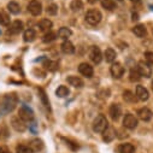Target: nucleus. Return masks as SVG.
I'll list each match as a JSON object with an SVG mask.
<instances>
[{"instance_id": "79ce46f5", "label": "nucleus", "mask_w": 153, "mask_h": 153, "mask_svg": "<svg viewBox=\"0 0 153 153\" xmlns=\"http://www.w3.org/2000/svg\"><path fill=\"white\" fill-rule=\"evenodd\" d=\"M152 91H153V81H152Z\"/></svg>"}, {"instance_id": "423d86ee", "label": "nucleus", "mask_w": 153, "mask_h": 153, "mask_svg": "<svg viewBox=\"0 0 153 153\" xmlns=\"http://www.w3.org/2000/svg\"><path fill=\"white\" fill-rule=\"evenodd\" d=\"M110 72L114 79H121L123 76V74H124V66L118 62H116V63L113 62L111 68H110Z\"/></svg>"}, {"instance_id": "72a5a7b5", "label": "nucleus", "mask_w": 153, "mask_h": 153, "mask_svg": "<svg viewBox=\"0 0 153 153\" xmlns=\"http://www.w3.org/2000/svg\"><path fill=\"white\" fill-rule=\"evenodd\" d=\"M16 152L17 153H33L29 146H25V145H18L16 147Z\"/></svg>"}, {"instance_id": "58836bf2", "label": "nucleus", "mask_w": 153, "mask_h": 153, "mask_svg": "<svg viewBox=\"0 0 153 153\" xmlns=\"http://www.w3.org/2000/svg\"><path fill=\"white\" fill-rule=\"evenodd\" d=\"M87 1L89 3V4H95V3H98L99 0H87Z\"/></svg>"}, {"instance_id": "37998d69", "label": "nucleus", "mask_w": 153, "mask_h": 153, "mask_svg": "<svg viewBox=\"0 0 153 153\" xmlns=\"http://www.w3.org/2000/svg\"><path fill=\"white\" fill-rule=\"evenodd\" d=\"M117 1H123V0H117Z\"/></svg>"}, {"instance_id": "cd10ccee", "label": "nucleus", "mask_w": 153, "mask_h": 153, "mask_svg": "<svg viewBox=\"0 0 153 153\" xmlns=\"http://www.w3.org/2000/svg\"><path fill=\"white\" fill-rule=\"evenodd\" d=\"M70 9H71V11H74V12L81 11V10L83 9V3L81 1V0H72V1L70 3Z\"/></svg>"}, {"instance_id": "bb28decb", "label": "nucleus", "mask_w": 153, "mask_h": 153, "mask_svg": "<svg viewBox=\"0 0 153 153\" xmlns=\"http://www.w3.org/2000/svg\"><path fill=\"white\" fill-rule=\"evenodd\" d=\"M7 10H9L12 15H18V13L21 12V6H19V4L16 3V1H10V3L7 4Z\"/></svg>"}, {"instance_id": "a878e982", "label": "nucleus", "mask_w": 153, "mask_h": 153, "mask_svg": "<svg viewBox=\"0 0 153 153\" xmlns=\"http://www.w3.org/2000/svg\"><path fill=\"white\" fill-rule=\"evenodd\" d=\"M101 6L107 11L116 10V1L114 0H101Z\"/></svg>"}, {"instance_id": "f257e3e1", "label": "nucleus", "mask_w": 153, "mask_h": 153, "mask_svg": "<svg viewBox=\"0 0 153 153\" xmlns=\"http://www.w3.org/2000/svg\"><path fill=\"white\" fill-rule=\"evenodd\" d=\"M17 102H18V98L15 94H6L4 97L1 104H0V110L4 113H9L16 107Z\"/></svg>"}, {"instance_id": "412c9836", "label": "nucleus", "mask_w": 153, "mask_h": 153, "mask_svg": "<svg viewBox=\"0 0 153 153\" xmlns=\"http://www.w3.org/2000/svg\"><path fill=\"white\" fill-rule=\"evenodd\" d=\"M114 136H116V133H114L113 128H110V127H107L106 130L102 133V139L105 142H111L114 139Z\"/></svg>"}, {"instance_id": "6e6552de", "label": "nucleus", "mask_w": 153, "mask_h": 153, "mask_svg": "<svg viewBox=\"0 0 153 153\" xmlns=\"http://www.w3.org/2000/svg\"><path fill=\"white\" fill-rule=\"evenodd\" d=\"M28 11L33 15V16H39L42 12V5L39 0H31L28 4Z\"/></svg>"}, {"instance_id": "f704fd0d", "label": "nucleus", "mask_w": 153, "mask_h": 153, "mask_svg": "<svg viewBox=\"0 0 153 153\" xmlns=\"http://www.w3.org/2000/svg\"><path fill=\"white\" fill-rule=\"evenodd\" d=\"M141 79V76L137 71V69H133L130 71V81H139Z\"/></svg>"}, {"instance_id": "4468645a", "label": "nucleus", "mask_w": 153, "mask_h": 153, "mask_svg": "<svg viewBox=\"0 0 153 153\" xmlns=\"http://www.w3.org/2000/svg\"><path fill=\"white\" fill-rule=\"evenodd\" d=\"M136 98L139 100H141V101H147L148 98H149V93L145 87L137 86L136 87Z\"/></svg>"}, {"instance_id": "20e7f679", "label": "nucleus", "mask_w": 153, "mask_h": 153, "mask_svg": "<svg viewBox=\"0 0 153 153\" xmlns=\"http://www.w3.org/2000/svg\"><path fill=\"white\" fill-rule=\"evenodd\" d=\"M139 74L141 77H146V79H149L152 76V68L146 63V62H139L137 63V66H136Z\"/></svg>"}, {"instance_id": "a211bd4d", "label": "nucleus", "mask_w": 153, "mask_h": 153, "mask_svg": "<svg viewBox=\"0 0 153 153\" xmlns=\"http://www.w3.org/2000/svg\"><path fill=\"white\" fill-rule=\"evenodd\" d=\"M102 57L105 58V60H106L107 63H113L114 60H116L117 54H116V51H114V50H112V48H106Z\"/></svg>"}, {"instance_id": "7c9ffc66", "label": "nucleus", "mask_w": 153, "mask_h": 153, "mask_svg": "<svg viewBox=\"0 0 153 153\" xmlns=\"http://www.w3.org/2000/svg\"><path fill=\"white\" fill-rule=\"evenodd\" d=\"M39 97L41 98V101H42V104L45 105V107L47 108V110H51V107H50V101H48V99H47V97H46V93L42 91V89H39Z\"/></svg>"}, {"instance_id": "9b49d317", "label": "nucleus", "mask_w": 153, "mask_h": 153, "mask_svg": "<svg viewBox=\"0 0 153 153\" xmlns=\"http://www.w3.org/2000/svg\"><path fill=\"white\" fill-rule=\"evenodd\" d=\"M79 71L82 76H85V77H88L91 79L93 74H94V70H93V66L88 63H81L80 66H79Z\"/></svg>"}, {"instance_id": "f3484780", "label": "nucleus", "mask_w": 153, "mask_h": 153, "mask_svg": "<svg viewBox=\"0 0 153 153\" xmlns=\"http://www.w3.org/2000/svg\"><path fill=\"white\" fill-rule=\"evenodd\" d=\"M29 148L31 149V152H39L44 148V142L39 139H34L29 142Z\"/></svg>"}, {"instance_id": "e433bc0d", "label": "nucleus", "mask_w": 153, "mask_h": 153, "mask_svg": "<svg viewBox=\"0 0 153 153\" xmlns=\"http://www.w3.org/2000/svg\"><path fill=\"white\" fill-rule=\"evenodd\" d=\"M9 22H10V18L7 17V15L4 12H0V23L4 24V25H7Z\"/></svg>"}, {"instance_id": "2f4dec72", "label": "nucleus", "mask_w": 153, "mask_h": 153, "mask_svg": "<svg viewBox=\"0 0 153 153\" xmlns=\"http://www.w3.org/2000/svg\"><path fill=\"white\" fill-rule=\"evenodd\" d=\"M56 36H57L56 33H53V31H48V33L45 34L42 41H44V42H52V41L56 40Z\"/></svg>"}, {"instance_id": "6ab92c4d", "label": "nucleus", "mask_w": 153, "mask_h": 153, "mask_svg": "<svg viewBox=\"0 0 153 153\" xmlns=\"http://www.w3.org/2000/svg\"><path fill=\"white\" fill-rule=\"evenodd\" d=\"M52 21H50L48 18H42L40 22H39V28L41 31H45V33H48L51 31V28H52Z\"/></svg>"}, {"instance_id": "4be33fe9", "label": "nucleus", "mask_w": 153, "mask_h": 153, "mask_svg": "<svg viewBox=\"0 0 153 153\" xmlns=\"http://www.w3.org/2000/svg\"><path fill=\"white\" fill-rule=\"evenodd\" d=\"M62 51L63 53L65 54H72L75 52V47L72 45V42H70L69 40H65L63 44H62Z\"/></svg>"}, {"instance_id": "ea45409f", "label": "nucleus", "mask_w": 153, "mask_h": 153, "mask_svg": "<svg viewBox=\"0 0 153 153\" xmlns=\"http://www.w3.org/2000/svg\"><path fill=\"white\" fill-rule=\"evenodd\" d=\"M137 17H139V16H137V13H134V15H133V19H134V21H136V19H139Z\"/></svg>"}, {"instance_id": "473e14b6", "label": "nucleus", "mask_w": 153, "mask_h": 153, "mask_svg": "<svg viewBox=\"0 0 153 153\" xmlns=\"http://www.w3.org/2000/svg\"><path fill=\"white\" fill-rule=\"evenodd\" d=\"M47 13L48 15H51V16H54V15H57V12H58V5L57 4H50L48 6H47Z\"/></svg>"}, {"instance_id": "aec40b11", "label": "nucleus", "mask_w": 153, "mask_h": 153, "mask_svg": "<svg viewBox=\"0 0 153 153\" xmlns=\"http://www.w3.org/2000/svg\"><path fill=\"white\" fill-rule=\"evenodd\" d=\"M133 33L137 36V37H145L147 35V29L145 27V24H137L133 28Z\"/></svg>"}, {"instance_id": "2eb2a0df", "label": "nucleus", "mask_w": 153, "mask_h": 153, "mask_svg": "<svg viewBox=\"0 0 153 153\" xmlns=\"http://www.w3.org/2000/svg\"><path fill=\"white\" fill-rule=\"evenodd\" d=\"M7 30H9L10 34H18V33H21L23 30V22H21V21L12 22L9 25V29Z\"/></svg>"}, {"instance_id": "c9c22d12", "label": "nucleus", "mask_w": 153, "mask_h": 153, "mask_svg": "<svg viewBox=\"0 0 153 153\" xmlns=\"http://www.w3.org/2000/svg\"><path fill=\"white\" fill-rule=\"evenodd\" d=\"M145 60L149 66H153V52H145Z\"/></svg>"}, {"instance_id": "7ed1b4c3", "label": "nucleus", "mask_w": 153, "mask_h": 153, "mask_svg": "<svg viewBox=\"0 0 153 153\" xmlns=\"http://www.w3.org/2000/svg\"><path fill=\"white\" fill-rule=\"evenodd\" d=\"M107 127H108V123L104 114H99L93 121V130L95 133H104Z\"/></svg>"}, {"instance_id": "a19ab883", "label": "nucleus", "mask_w": 153, "mask_h": 153, "mask_svg": "<svg viewBox=\"0 0 153 153\" xmlns=\"http://www.w3.org/2000/svg\"><path fill=\"white\" fill-rule=\"evenodd\" d=\"M130 1H136V3H137V1H139V0H130Z\"/></svg>"}, {"instance_id": "9d476101", "label": "nucleus", "mask_w": 153, "mask_h": 153, "mask_svg": "<svg viewBox=\"0 0 153 153\" xmlns=\"http://www.w3.org/2000/svg\"><path fill=\"white\" fill-rule=\"evenodd\" d=\"M108 114L113 121H117L121 114H122V107L120 104H111L110 108H108Z\"/></svg>"}, {"instance_id": "39448f33", "label": "nucleus", "mask_w": 153, "mask_h": 153, "mask_svg": "<svg viewBox=\"0 0 153 153\" xmlns=\"http://www.w3.org/2000/svg\"><path fill=\"white\" fill-rule=\"evenodd\" d=\"M88 56H89V59H91L94 64H100L101 60H102V53H101L100 48L97 47V46H92V47L89 48Z\"/></svg>"}, {"instance_id": "ddd939ff", "label": "nucleus", "mask_w": 153, "mask_h": 153, "mask_svg": "<svg viewBox=\"0 0 153 153\" xmlns=\"http://www.w3.org/2000/svg\"><path fill=\"white\" fill-rule=\"evenodd\" d=\"M137 117H139L141 121H143V122H148V121L152 120L153 113H152V111H151L148 107H142V108H140V110L137 111Z\"/></svg>"}, {"instance_id": "4c0bfd02", "label": "nucleus", "mask_w": 153, "mask_h": 153, "mask_svg": "<svg viewBox=\"0 0 153 153\" xmlns=\"http://www.w3.org/2000/svg\"><path fill=\"white\" fill-rule=\"evenodd\" d=\"M0 153H11V151L6 146H0Z\"/></svg>"}, {"instance_id": "b1692460", "label": "nucleus", "mask_w": 153, "mask_h": 153, "mask_svg": "<svg viewBox=\"0 0 153 153\" xmlns=\"http://www.w3.org/2000/svg\"><path fill=\"white\" fill-rule=\"evenodd\" d=\"M135 148L131 143H122L118 146V153H134Z\"/></svg>"}, {"instance_id": "c85d7f7f", "label": "nucleus", "mask_w": 153, "mask_h": 153, "mask_svg": "<svg viewBox=\"0 0 153 153\" xmlns=\"http://www.w3.org/2000/svg\"><path fill=\"white\" fill-rule=\"evenodd\" d=\"M123 99H124L126 102H135L137 98H136V95H135L133 92H130V91H124V92H123Z\"/></svg>"}, {"instance_id": "393cba45", "label": "nucleus", "mask_w": 153, "mask_h": 153, "mask_svg": "<svg viewBox=\"0 0 153 153\" xmlns=\"http://www.w3.org/2000/svg\"><path fill=\"white\" fill-rule=\"evenodd\" d=\"M71 34H72L71 29H69V28H66V27H62V28L58 30V34H57V36H59L60 39L68 40V37H70V36H71Z\"/></svg>"}, {"instance_id": "f8f14e48", "label": "nucleus", "mask_w": 153, "mask_h": 153, "mask_svg": "<svg viewBox=\"0 0 153 153\" xmlns=\"http://www.w3.org/2000/svg\"><path fill=\"white\" fill-rule=\"evenodd\" d=\"M11 126H12V128H13L16 131H21V133H23V131L27 129L25 122H24L23 120H21L19 117H13V118L11 120Z\"/></svg>"}, {"instance_id": "c756f323", "label": "nucleus", "mask_w": 153, "mask_h": 153, "mask_svg": "<svg viewBox=\"0 0 153 153\" xmlns=\"http://www.w3.org/2000/svg\"><path fill=\"white\" fill-rule=\"evenodd\" d=\"M69 93H70V91H69V88L66 86H59L57 88V91H56V94L59 98H65V97L69 95Z\"/></svg>"}, {"instance_id": "5701e85b", "label": "nucleus", "mask_w": 153, "mask_h": 153, "mask_svg": "<svg viewBox=\"0 0 153 153\" xmlns=\"http://www.w3.org/2000/svg\"><path fill=\"white\" fill-rule=\"evenodd\" d=\"M35 37H36V33H35V30L31 29V28L27 29V30L24 31V34H23V39H24L25 42H31V41H34Z\"/></svg>"}, {"instance_id": "f03ea898", "label": "nucleus", "mask_w": 153, "mask_h": 153, "mask_svg": "<svg viewBox=\"0 0 153 153\" xmlns=\"http://www.w3.org/2000/svg\"><path fill=\"white\" fill-rule=\"evenodd\" d=\"M85 18H86V22H87L88 24H91V25H97V24L100 23L101 18H102V15H101V12H100L99 10H97V9H91V10L87 11Z\"/></svg>"}, {"instance_id": "dca6fc26", "label": "nucleus", "mask_w": 153, "mask_h": 153, "mask_svg": "<svg viewBox=\"0 0 153 153\" xmlns=\"http://www.w3.org/2000/svg\"><path fill=\"white\" fill-rule=\"evenodd\" d=\"M68 83L72 87H76V88H82L83 87V81L82 79H80L79 76H69L66 79Z\"/></svg>"}, {"instance_id": "1a4fd4ad", "label": "nucleus", "mask_w": 153, "mask_h": 153, "mask_svg": "<svg viewBox=\"0 0 153 153\" xmlns=\"http://www.w3.org/2000/svg\"><path fill=\"white\" fill-rule=\"evenodd\" d=\"M123 126L127 129H135L137 127V118L133 113H127L123 118Z\"/></svg>"}, {"instance_id": "0eeeda50", "label": "nucleus", "mask_w": 153, "mask_h": 153, "mask_svg": "<svg viewBox=\"0 0 153 153\" xmlns=\"http://www.w3.org/2000/svg\"><path fill=\"white\" fill-rule=\"evenodd\" d=\"M18 117L21 120H23L24 122H27V121H31L34 118V113H33L31 108H29L27 105H22L19 108V112H18Z\"/></svg>"}]
</instances>
